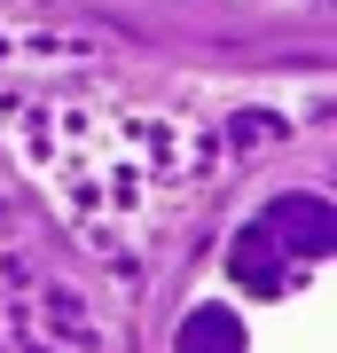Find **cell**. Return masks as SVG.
<instances>
[{"label":"cell","mask_w":337,"mask_h":353,"mask_svg":"<svg viewBox=\"0 0 337 353\" xmlns=\"http://www.w3.org/2000/svg\"><path fill=\"white\" fill-rule=\"evenodd\" d=\"M220 330H236V314H227ZM181 353H236V338L220 345V338H212V314H196V322H188V338H181Z\"/></svg>","instance_id":"6da1fadb"}]
</instances>
